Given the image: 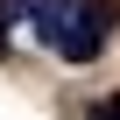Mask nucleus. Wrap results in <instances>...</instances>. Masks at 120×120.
<instances>
[{
  "instance_id": "obj_3",
  "label": "nucleus",
  "mask_w": 120,
  "mask_h": 120,
  "mask_svg": "<svg viewBox=\"0 0 120 120\" xmlns=\"http://www.w3.org/2000/svg\"><path fill=\"white\" fill-rule=\"evenodd\" d=\"M7 21H14V7H0V49H7Z\"/></svg>"
},
{
  "instance_id": "obj_4",
  "label": "nucleus",
  "mask_w": 120,
  "mask_h": 120,
  "mask_svg": "<svg viewBox=\"0 0 120 120\" xmlns=\"http://www.w3.org/2000/svg\"><path fill=\"white\" fill-rule=\"evenodd\" d=\"M99 120H120V99H106V106H99Z\"/></svg>"
},
{
  "instance_id": "obj_1",
  "label": "nucleus",
  "mask_w": 120,
  "mask_h": 120,
  "mask_svg": "<svg viewBox=\"0 0 120 120\" xmlns=\"http://www.w3.org/2000/svg\"><path fill=\"white\" fill-rule=\"evenodd\" d=\"M106 28H113V0H78V28H71L64 42H56V56H71V64H85V56H99Z\"/></svg>"
},
{
  "instance_id": "obj_2",
  "label": "nucleus",
  "mask_w": 120,
  "mask_h": 120,
  "mask_svg": "<svg viewBox=\"0 0 120 120\" xmlns=\"http://www.w3.org/2000/svg\"><path fill=\"white\" fill-rule=\"evenodd\" d=\"M28 28H35V35L56 49V42L78 28V0H28Z\"/></svg>"
}]
</instances>
